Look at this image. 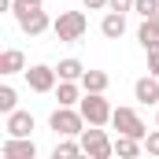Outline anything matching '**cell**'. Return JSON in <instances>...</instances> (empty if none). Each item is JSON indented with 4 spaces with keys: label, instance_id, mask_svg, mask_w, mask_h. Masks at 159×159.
<instances>
[{
    "label": "cell",
    "instance_id": "d6986e66",
    "mask_svg": "<svg viewBox=\"0 0 159 159\" xmlns=\"http://www.w3.org/2000/svg\"><path fill=\"white\" fill-rule=\"evenodd\" d=\"M15 104H19V93H15L11 85H0V115H11Z\"/></svg>",
    "mask_w": 159,
    "mask_h": 159
},
{
    "label": "cell",
    "instance_id": "277c9868",
    "mask_svg": "<svg viewBox=\"0 0 159 159\" xmlns=\"http://www.w3.org/2000/svg\"><path fill=\"white\" fill-rule=\"evenodd\" d=\"M78 111L85 115L89 126H107L111 115H115V107L107 104V96H104V93H85V96H81V104H78Z\"/></svg>",
    "mask_w": 159,
    "mask_h": 159
},
{
    "label": "cell",
    "instance_id": "2e32d148",
    "mask_svg": "<svg viewBox=\"0 0 159 159\" xmlns=\"http://www.w3.org/2000/svg\"><path fill=\"white\" fill-rule=\"evenodd\" d=\"M56 70H59V81H81V74H85V63L70 56V59H59V67H56Z\"/></svg>",
    "mask_w": 159,
    "mask_h": 159
},
{
    "label": "cell",
    "instance_id": "603a6c76",
    "mask_svg": "<svg viewBox=\"0 0 159 159\" xmlns=\"http://www.w3.org/2000/svg\"><path fill=\"white\" fill-rule=\"evenodd\" d=\"M81 4H85V11H107L111 0H81Z\"/></svg>",
    "mask_w": 159,
    "mask_h": 159
},
{
    "label": "cell",
    "instance_id": "cb8c5ba5",
    "mask_svg": "<svg viewBox=\"0 0 159 159\" xmlns=\"http://www.w3.org/2000/svg\"><path fill=\"white\" fill-rule=\"evenodd\" d=\"M107 11H133V0H111Z\"/></svg>",
    "mask_w": 159,
    "mask_h": 159
},
{
    "label": "cell",
    "instance_id": "ffe728a7",
    "mask_svg": "<svg viewBox=\"0 0 159 159\" xmlns=\"http://www.w3.org/2000/svg\"><path fill=\"white\" fill-rule=\"evenodd\" d=\"M133 11H137L141 19H152L159 11V0H133Z\"/></svg>",
    "mask_w": 159,
    "mask_h": 159
},
{
    "label": "cell",
    "instance_id": "7c38bea8",
    "mask_svg": "<svg viewBox=\"0 0 159 159\" xmlns=\"http://www.w3.org/2000/svg\"><path fill=\"white\" fill-rule=\"evenodd\" d=\"M19 70H26V56H22L19 48H4V52H0V74L11 78V74H19Z\"/></svg>",
    "mask_w": 159,
    "mask_h": 159
},
{
    "label": "cell",
    "instance_id": "4fadbf2b",
    "mask_svg": "<svg viewBox=\"0 0 159 159\" xmlns=\"http://www.w3.org/2000/svg\"><path fill=\"white\" fill-rule=\"evenodd\" d=\"M137 41H141V48H144V52H148V48H159V11L152 15V19H144V22H141Z\"/></svg>",
    "mask_w": 159,
    "mask_h": 159
},
{
    "label": "cell",
    "instance_id": "ba28073f",
    "mask_svg": "<svg viewBox=\"0 0 159 159\" xmlns=\"http://www.w3.org/2000/svg\"><path fill=\"white\" fill-rule=\"evenodd\" d=\"M0 156L4 159H37V144H34V137H7L0 144Z\"/></svg>",
    "mask_w": 159,
    "mask_h": 159
},
{
    "label": "cell",
    "instance_id": "e0dca14e",
    "mask_svg": "<svg viewBox=\"0 0 159 159\" xmlns=\"http://www.w3.org/2000/svg\"><path fill=\"white\" fill-rule=\"evenodd\" d=\"M107 74H104V70H85V74H81V89H85V93H107Z\"/></svg>",
    "mask_w": 159,
    "mask_h": 159
},
{
    "label": "cell",
    "instance_id": "7a4b0ae2",
    "mask_svg": "<svg viewBox=\"0 0 159 159\" xmlns=\"http://www.w3.org/2000/svg\"><path fill=\"white\" fill-rule=\"evenodd\" d=\"M48 126H52L59 137H81V129H85L89 122H85V115H81L78 107H63V104H59V107L52 111Z\"/></svg>",
    "mask_w": 159,
    "mask_h": 159
},
{
    "label": "cell",
    "instance_id": "9c48e42d",
    "mask_svg": "<svg viewBox=\"0 0 159 159\" xmlns=\"http://www.w3.org/2000/svg\"><path fill=\"white\" fill-rule=\"evenodd\" d=\"M133 100L148 104V107H159V78L156 74H144V78L133 81Z\"/></svg>",
    "mask_w": 159,
    "mask_h": 159
},
{
    "label": "cell",
    "instance_id": "8992f818",
    "mask_svg": "<svg viewBox=\"0 0 159 159\" xmlns=\"http://www.w3.org/2000/svg\"><path fill=\"white\" fill-rule=\"evenodd\" d=\"M111 126L119 129V133H129V137H148V126H144V119L133 111V107H115V115H111Z\"/></svg>",
    "mask_w": 159,
    "mask_h": 159
},
{
    "label": "cell",
    "instance_id": "3957f363",
    "mask_svg": "<svg viewBox=\"0 0 159 159\" xmlns=\"http://www.w3.org/2000/svg\"><path fill=\"white\" fill-rule=\"evenodd\" d=\"M81 152L89 159H111L115 156V141H107V133H104V126H89V129H81Z\"/></svg>",
    "mask_w": 159,
    "mask_h": 159
},
{
    "label": "cell",
    "instance_id": "484cf974",
    "mask_svg": "<svg viewBox=\"0 0 159 159\" xmlns=\"http://www.w3.org/2000/svg\"><path fill=\"white\" fill-rule=\"evenodd\" d=\"M156 126H159V107H156Z\"/></svg>",
    "mask_w": 159,
    "mask_h": 159
},
{
    "label": "cell",
    "instance_id": "7402d4cb",
    "mask_svg": "<svg viewBox=\"0 0 159 159\" xmlns=\"http://www.w3.org/2000/svg\"><path fill=\"white\" fill-rule=\"evenodd\" d=\"M148 74L159 78V48H148Z\"/></svg>",
    "mask_w": 159,
    "mask_h": 159
},
{
    "label": "cell",
    "instance_id": "44dd1931",
    "mask_svg": "<svg viewBox=\"0 0 159 159\" xmlns=\"http://www.w3.org/2000/svg\"><path fill=\"white\" fill-rule=\"evenodd\" d=\"M144 152H148V156H159V126L144 137Z\"/></svg>",
    "mask_w": 159,
    "mask_h": 159
},
{
    "label": "cell",
    "instance_id": "9a60e30c",
    "mask_svg": "<svg viewBox=\"0 0 159 159\" xmlns=\"http://www.w3.org/2000/svg\"><path fill=\"white\" fill-rule=\"evenodd\" d=\"M115 152L126 156V159H133V156L144 152V141H141V137H129V133H119V137H115Z\"/></svg>",
    "mask_w": 159,
    "mask_h": 159
},
{
    "label": "cell",
    "instance_id": "30bf717a",
    "mask_svg": "<svg viewBox=\"0 0 159 159\" xmlns=\"http://www.w3.org/2000/svg\"><path fill=\"white\" fill-rule=\"evenodd\" d=\"M4 129H7V137H30L34 133V115L15 107L11 115H4Z\"/></svg>",
    "mask_w": 159,
    "mask_h": 159
},
{
    "label": "cell",
    "instance_id": "8fae6325",
    "mask_svg": "<svg viewBox=\"0 0 159 159\" xmlns=\"http://www.w3.org/2000/svg\"><path fill=\"white\" fill-rule=\"evenodd\" d=\"M100 34L107 41H119L122 34H126V11H107L104 22H100Z\"/></svg>",
    "mask_w": 159,
    "mask_h": 159
},
{
    "label": "cell",
    "instance_id": "52a82bcc",
    "mask_svg": "<svg viewBox=\"0 0 159 159\" xmlns=\"http://www.w3.org/2000/svg\"><path fill=\"white\" fill-rule=\"evenodd\" d=\"M11 15H15L19 30H22V34H30V37H37V34H44V30L52 26L48 11H41V7H22V11H11Z\"/></svg>",
    "mask_w": 159,
    "mask_h": 159
},
{
    "label": "cell",
    "instance_id": "ac0fdd59",
    "mask_svg": "<svg viewBox=\"0 0 159 159\" xmlns=\"http://www.w3.org/2000/svg\"><path fill=\"white\" fill-rule=\"evenodd\" d=\"M78 156H85V152H81V141H74V137H63L52 148V159H78Z\"/></svg>",
    "mask_w": 159,
    "mask_h": 159
},
{
    "label": "cell",
    "instance_id": "5bb4252c",
    "mask_svg": "<svg viewBox=\"0 0 159 159\" xmlns=\"http://www.w3.org/2000/svg\"><path fill=\"white\" fill-rule=\"evenodd\" d=\"M81 96H85L81 81H59V85H56V100H59L63 107H74V104H81Z\"/></svg>",
    "mask_w": 159,
    "mask_h": 159
},
{
    "label": "cell",
    "instance_id": "5b68a950",
    "mask_svg": "<svg viewBox=\"0 0 159 159\" xmlns=\"http://www.w3.org/2000/svg\"><path fill=\"white\" fill-rule=\"evenodd\" d=\"M22 74H26V85H30L34 93H56V85H59V70L48 67V63H34V67H26Z\"/></svg>",
    "mask_w": 159,
    "mask_h": 159
},
{
    "label": "cell",
    "instance_id": "d4e9b609",
    "mask_svg": "<svg viewBox=\"0 0 159 159\" xmlns=\"http://www.w3.org/2000/svg\"><path fill=\"white\" fill-rule=\"evenodd\" d=\"M41 4H44V0H15V7H11V11H22V7H41Z\"/></svg>",
    "mask_w": 159,
    "mask_h": 159
},
{
    "label": "cell",
    "instance_id": "6da1fadb",
    "mask_svg": "<svg viewBox=\"0 0 159 159\" xmlns=\"http://www.w3.org/2000/svg\"><path fill=\"white\" fill-rule=\"evenodd\" d=\"M85 30H89L85 11H59V19L52 22V34H56L59 41H67V44L81 41V37H85Z\"/></svg>",
    "mask_w": 159,
    "mask_h": 159
}]
</instances>
